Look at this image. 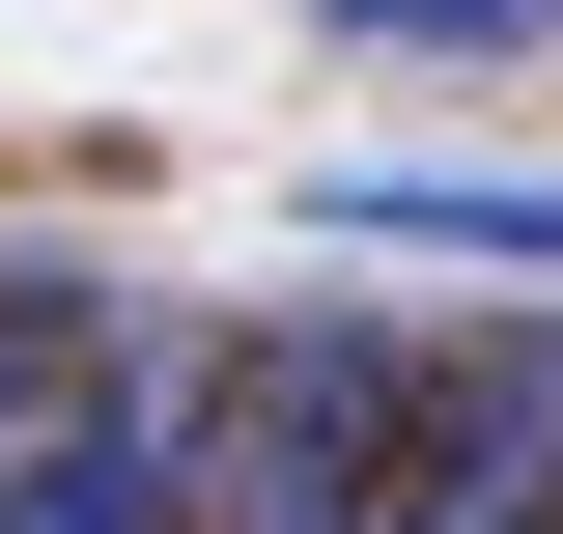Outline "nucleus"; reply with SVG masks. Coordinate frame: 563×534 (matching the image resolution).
Instances as JSON below:
<instances>
[{
  "instance_id": "obj_1",
  "label": "nucleus",
  "mask_w": 563,
  "mask_h": 534,
  "mask_svg": "<svg viewBox=\"0 0 563 534\" xmlns=\"http://www.w3.org/2000/svg\"><path fill=\"white\" fill-rule=\"evenodd\" d=\"M198 507L225 534H395L422 507V337H366V310L225 337L198 366Z\"/></svg>"
},
{
  "instance_id": "obj_2",
  "label": "nucleus",
  "mask_w": 563,
  "mask_h": 534,
  "mask_svg": "<svg viewBox=\"0 0 563 534\" xmlns=\"http://www.w3.org/2000/svg\"><path fill=\"white\" fill-rule=\"evenodd\" d=\"M169 507H198V337H113L85 422L0 450V534H169Z\"/></svg>"
},
{
  "instance_id": "obj_3",
  "label": "nucleus",
  "mask_w": 563,
  "mask_h": 534,
  "mask_svg": "<svg viewBox=\"0 0 563 534\" xmlns=\"http://www.w3.org/2000/svg\"><path fill=\"white\" fill-rule=\"evenodd\" d=\"M339 254H451V281H563V169H339Z\"/></svg>"
},
{
  "instance_id": "obj_4",
  "label": "nucleus",
  "mask_w": 563,
  "mask_h": 534,
  "mask_svg": "<svg viewBox=\"0 0 563 534\" xmlns=\"http://www.w3.org/2000/svg\"><path fill=\"white\" fill-rule=\"evenodd\" d=\"M563 0H339V57H536Z\"/></svg>"
}]
</instances>
